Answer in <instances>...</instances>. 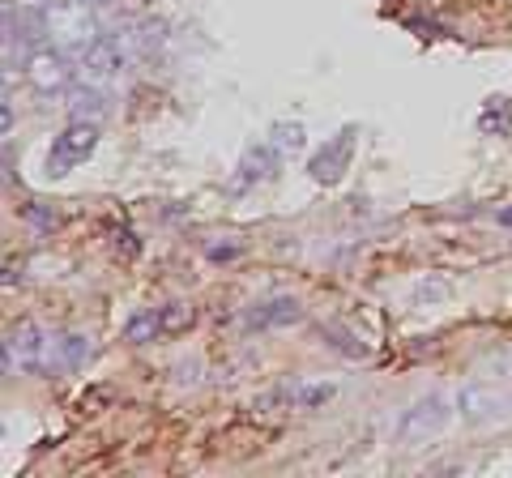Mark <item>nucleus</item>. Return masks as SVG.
<instances>
[{
	"mask_svg": "<svg viewBox=\"0 0 512 478\" xmlns=\"http://www.w3.org/2000/svg\"><path fill=\"white\" fill-rule=\"evenodd\" d=\"M47 35H52V22H47V13L30 0L26 9H18V13H5V52H9V60H13V52H18L22 60H30L35 52H43L47 47Z\"/></svg>",
	"mask_w": 512,
	"mask_h": 478,
	"instance_id": "nucleus-1",
	"label": "nucleus"
},
{
	"mask_svg": "<svg viewBox=\"0 0 512 478\" xmlns=\"http://www.w3.org/2000/svg\"><path fill=\"white\" fill-rule=\"evenodd\" d=\"M77 56V73L86 82H103V77H116L124 65H128V47L111 35H94V39H82L73 47Z\"/></svg>",
	"mask_w": 512,
	"mask_h": 478,
	"instance_id": "nucleus-2",
	"label": "nucleus"
},
{
	"mask_svg": "<svg viewBox=\"0 0 512 478\" xmlns=\"http://www.w3.org/2000/svg\"><path fill=\"white\" fill-rule=\"evenodd\" d=\"M99 146V129L94 120H73L56 141H52V154H47V175H69L77 163H86Z\"/></svg>",
	"mask_w": 512,
	"mask_h": 478,
	"instance_id": "nucleus-3",
	"label": "nucleus"
},
{
	"mask_svg": "<svg viewBox=\"0 0 512 478\" xmlns=\"http://www.w3.org/2000/svg\"><path fill=\"white\" fill-rule=\"evenodd\" d=\"M448 419H453V410H448V397L427 393V397H419V402H414L402 414V423H397V440H402V444H419L427 436H440L444 427H448Z\"/></svg>",
	"mask_w": 512,
	"mask_h": 478,
	"instance_id": "nucleus-4",
	"label": "nucleus"
},
{
	"mask_svg": "<svg viewBox=\"0 0 512 478\" xmlns=\"http://www.w3.org/2000/svg\"><path fill=\"white\" fill-rule=\"evenodd\" d=\"M73 73H77V56L73 52H52V47H43V52H35L26 60V77H30V86H35L39 94L64 90L73 82Z\"/></svg>",
	"mask_w": 512,
	"mask_h": 478,
	"instance_id": "nucleus-5",
	"label": "nucleus"
},
{
	"mask_svg": "<svg viewBox=\"0 0 512 478\" xmlns=\"http://www.w3.org/2000/svg\"><path fill=\"white\" fill-rule=\"evenodd\" d=\"M43 350H47L43 329L22 321L5 338V372H43Z\"/></svg>",
	"mask_w": 512,
	"mask_h": 478,
	"instance_id": "nucleus-6",
	"label": "nucleus"
},
{
	"mask_svg": "<svg viewBox=\"0 0 512 478\" xmlns=\"http://www.w3.org/2000/svg\"><path fill=\"white\" fill-rule=\"evenodd\" d=\"M453 406H457V414L466 423H495V419H504V414L512 410V397L500 393L495 385H466L453 397Z\"/></svg>",
	"mask_w": 512,
	"mask_h": 478,
	"instance_id": "nucleus-7",
	"label": "nucleus"
},
{
	"mask_svg": "<svg viewBox=\"0 0 512 478\" xmlns=\"http://www.w3.org/2000/svg\"><path fill=\"white\" fill-rule=\"evenodd\" d=\"M350 154H355V129H346L338 133V137H329L325 146H320L316 154H312V163H308V175L316 184H338L342 175L350 171Z\"/></svg>",
	"mask_w": 512,
	"mask_h": 478,
	"instance_id": "nucleus-8",
	"label": "nucleus"
},
{
	"mask_svg": "<svg viewBox=\"0 0 512 478\" xmlns=\"http://www.w3.org/2000/svg\"><path fill=\"white\" fill-rule=\"evenodd\" d=\"M282 167V154L269 146V141H261V146H248L244 158H239V167H235V180H231V193H244V188L252 184H265V180H274Z\"/></svg>",
	"mask_w": 512,
	"mask_h": 478,
	"instance_id": "nucleus-9",
	"label": "nucleus"
},
{
	"mask_svg": "<svg viewBox=\"0 0 512 478\" xmlns=\"http://www.w3.org/2000/svg\"><path fill=\"white\" fill-rule=\"evenodd\" d=\"M244 321H248V329H286V325L303 321V308H299V299L278 295V299H265V304L248 308Z\"/></svg>",
	"mask_w": 512,
	"mask_h": 478,
	"instance_id": "nucleus-10",
	"label": "nucleus"
},
{
	"mask_svg": "<svg viewBox=\"0 0 512 478\" xmlns=\"http://www.w3.org/2000/svg\"><path fill=\"white\" fill-rule=\"evenodd\" d=\"M107 111H111V99H107V94L94 86V82L77 86V90L69 94V116H73V120H103Z\"/></svg>",
	"mask_w": 512,
	"mask_h": 478,
	"instance_id": "nucleus-11",
	"label": "nucleus"
},
{
	"mask_svg": "<svg viewBox=\"0 0 512 478\" xmlns=\"http://www.w3.org/2000/svg\"><path fill=\"white\" fill-rule=\"evenodd\" d=\"M94 355V346L86 333H64V338L56 342V368H86V359Z\"/></svg>",
	"mask_w": 512,
	"mask_h": 478,
	"instance_id": "nucleus-12",
	"label": "nucleus"
},
{
	"mask_svg": "<svg viewBox=\"0 0 512 478\" xmlns=\"http://www.w3.org/2000/svg\"><path fill=\"white\" fill-rule=\"evenodd\" d=\"M269 146H274L282 158L299 154L303 146H308V133H303V124H291V120H278L274 129H269Z\"/></svg>",
	"mask_w": 512,
	"mask_h": 478,
	"instance_id": "nucleus-13",
	"label": "nucleus"
},
{
	"mask_svg": "<svg viewBox=\"0 0 512 478\" xmlns=\"http://www.w3.org/2000/svg\"><path fill=\"white\" fill-rule=\"evenodd\" d=\"M158 333H163V316H158L154 308H146V312H133V316H128V325H124V338H128V342H137V346L154 342Z\"/></svg>",
	"mask_w": 512,
	"mask_h": 478,
	"instance_id": "nucleus-14",
	"label": "nucleus"
},
{
	"mask_svg": "<svg viewBox=\"0 0 512 478\" xmlns=\"http://www.w3.org/2000/svg\"><path fill=\"white\" fill-rule=\"evenodd\" d=\"M320 338H325L333 350H338V355H346V359H363L367 355V346L359 342V333H350L346 325H320Z\"/></svg>",
	"mask_w": 512,
	"mask_h": 478,
	"instance_id": "nucleus-15",
	"label": "nucleus"
},
{
	"mask_svg": "<svg viewBox=\"0 0 512 478\" xmlns=\"http://www.w3.org/2000/svg\"><path fill=\"white\" fill-rule=\"evenodd\" d=\"M128 43H133L137 56H150V52H158V47L167 43V26L163 22H141V26H133Z\"/></svg>",
	"mask_w": 512,
	"mask_h": 478,
	"instance_id": "nucleus-16",
	"label": "nucleus"
},
{
	"mask_svg": "<svg viewBox=\"0 0 512 478\" xmlns=\"http://www.w3.org/2000/svg\"><path fill=\"white\" fill-rule=\"evenodd\" d=\"M282 397L291 406H325L333 397V385H295V389H282Z\"/></svg>",
	"mask_w": 512,
	"mask_h": 478,
	"instance_id": "nucleus-17",
	"label": "nucleus"
},
{
	"mask_svg": "<svg viewBox=\"0 0 512 478\" xmlns=\"http://www.w3.org/2000/svg\"><path fill=\"white\" fill-rule=\"evenodd\" d=\"M158 316H163V333H184L192 321H197V308L192 304H167Z\"/></svg>",
	"mask_w": 512,
	"mask_h": 478,
	"instance_id": "nucleus-18",
	"label": "nucleus"
},
{
	"mask_svg": "<svg viewBox=\"0 0 512 478\" xmlns=\"http://www.w3.org/2000/svg\"><path fill=\"white\" fill-rule=\"evenodd\" d=\"M478 124H483V129H487V133H491V129H495V133H500V129H504V124H508V107H491V111H483V120H478Z\"/></svg>",
	"mask_w": 512,
	"mask_h": 478,
	"instance_id": "nucleus-19",
	"label": "nucleus"
},
{
	"mask_svg": "<svg viewBox=\"0 0 512 478\" xmlns=\"http://www.w3.org/2000/svg\"><path fill=\"white\" fill-rule=\"evenodd\" d=\"M22 218H26V222H35V227H56V214L35 210V205H22Z\"/></svg>",
	"mask_w": 512,
	"mask_h": 478,
	"instance_id": "nucleus-20",
	"label": "nucleus"
},
{
	"mask_svg": "<svg viewBox=\"0 0 512 478\" xmlns=\"http://www.w3.org/2000/svg\"><path fill=\"white\" fill-rule=\"evenodd\" d=\"M64 9H99V5H107V0H60Z\"/></svg>",
	"mask_w": 512,
	"mask_h": 478,
	"instance_id": "nucleus-21",
	"label": "nucleus"
},
{
	"mask_svg": "<svg viewBox=\"0 0 512 478\" xmlns=\"http://www.w3.org/2000/svg\"><path fill=\"white\" fill-rule=\"evenodd\" d=\"M239 248H210V261H235Z\"/></svg>",
	"mask_w": 512,
	"mask_h": 478,
	"instance_id": "nucleus-22",
	"label": "nucleus"
},
{
	"mask_svg": "<svg viewBox=\"0 0 512 478\" xmlns=\"http://www.w3.org/2000/svg\"><path fill=\"white\" fill-rule=\"evenodd\" d=\"M0 120H5V133H9V129H13V107H9V103L0 107Z\"/></svg>",
	"mask_w": 512,
	"mask_h": 478,
	"instance_id": "nucleus-23",
	"label": "nucleus"
},
{
	"mask_svg": "<svg viewBox=\"0 0 512 478\" xmlns=\"http://www.w3.org/2000/svg\"><path fill=\"white\" fill-rule=\"evenodd\" d=\"M500 222H504V227H512V210H504V214H500Z\"/></svg>",
	"mask_w": 512,
	"mask_h": 478,
	"instance_id": "nucleus-24",
	"label": "nucleus"
},
{
	"mask_svg": "<svg viewBox=\"0 0 512 478\" xmlns=\"http://www.w3.org/2000/svg\"><path fill=\"white\" fill-rule=\"evenodd\" d=\"M35 5H39V0H35Z\"/></svg>",
	"mask_w": 512,
	"mask_h": 478,
	"instance_id": "nucleus-25",
	"label": "nucleus"
}]
</instances>
